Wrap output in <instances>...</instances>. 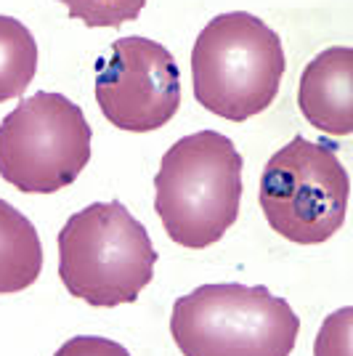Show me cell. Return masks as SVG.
Returning <instances> with one entry per match:
<instances>
[{"mask_svg": "<svg viewBox=\"0 0 353 356\" xmlns=\"http://www.w3.org/2000/svg\"><path fill=\"white\" fill-rule=\"evenodd\" d=\"M242 202V154L218 131L178 138L162 154L154 178V210L167 237L205 250L234 226Z\"/></svg>", "mask_w": 353, "mask_h": 356, "instance_id": "obj_1", "label": "cell"}, {"mask_svg": "<svg viewBox=\"0 0 353 356\" xmlns=\"http://www.w3.org/2000/svg\"><path fill=\"white\" fill-rule=\"evenodd\" d=\"M287 70L279 35L247 11L210 19L192 51L194 99L210 115L245 122L265 112Z\"/></svg>", "mask_w": 353, "mask_h": 356, "instance_id": "obj_2", "label": "cell"}, {"mask_svg": "<svg viewBox=\"0 0 353 356\" xmlns=\"http://www.w3.org/2000/svg\"><path fill=\"white\" fill-rule=\"evenodd\" d=\"M157 250L144 223L120 202H93L59 232V277L96 309L133 303L154 277Z\"/></svg>", "mask_w": 353, "mask_h": 356, "instance_id": "obj_3", "label": "cell"}, {"mask_svg": "<svg viewBox=\"0 0 353 356\" xmlns=\"http://www.w3.org/2000/svg\"><path fill=\"white\" fill-rule=\"evenodd\" d=\"M297 332L300 319L284 298L236 282L202 284L170 314L183 356H290Z\"/></svg>", "mask_w": 353, "mask_h": 356, "instance_id": "obj_4", "label": "cell"}, {"mask_svg": "<svg viewBox=\"0 0 353 356\" xmlns=\"http://www.w3.org/2000/svg\"><path fill=\"white\" fill-rule=\"evenodd\" d=\"M90 160V125L67 96L40 90L0 122V178L24 194H54Z\"/></svg>", "mask_w": 353, "mask_h": 356, "instance_id": "obj_5", "label": "cell"}, {"mask_svg": "<svg viewBox=\"0 0 353 356\" xmlns=\"http://www.w3.org/2000/svg\"><path fill=\"white\" fill-rule=\"evenodd\" d=\"M348 194V173L335 152L297 136L268 157L258 197L279 237L295 245H322L345 221Z\"/></svg>", "mask_w": 353, "mask_h": 356, "instance_id": "obj_6", "label": "cell"}, {"mask_svg": "<svg viewBox=\"0 0 353 356\" xmlns=\"http://www.w3.org/2000/svg\"><path fill=\"white\" fill-rule=\"evenodd\" d=\"M96 102L115 128L151 134L181 106V74L173 54L149 38H120L96 67Z\"/></svg>", "mask_w": 353, "mask_h": 356, "instance_id": "obj_7", "label": "cell"}, {"mask_svg": "<svg viewBox=\"0 0 353 356\" xmlns=\"http://www.w3.org/2000/svg\"><path fill=\"white\" fill-rule=\"evenodd\" d=\"M297 106L322 134L351 136L353 131V51L348 45L324 48L303 70Z\"/></svg>", "mask_w": 353, "mask_h": 356, "instance_id": "obj_8", "label": "cell"}, {"mask_svg": "<svg viewBox=\"0 0 353 356\" xmlns=\"http://www.w3.org/2000/svg\"><path fill=\"white\" fill-rule=\"evenodd\" d=\"M43 271V245L35 223L0 200V296L22 293Z\"/></svg>", "mask_w": 353, "mask_h": 356, "instance_id": "obj_9", "label": "cell"}, {"mask_svg": "<svg viewBox=\"0 0 353 356\" xmlns=\"http://www.w3.org/2000/svg\"><path fill=\"white\" fill-rule=\"evenodd\" d=\"M38 72V43L19 19L0 14V104L22 96Z\"/></svg>", "mask_w": 353, "mask_h": 356, "instance_id": "obj_10", "label": "cell"}, {"mask_svg": "<svg viewBox=\"0 0 353 356\" xmlns=\"http://www.w3.org/2000/svg\"><path fill=\"white\" fill-rule=\"evenodd\" d=\"M67 14L90 30H109L138 19L147 0H59Z\"/></svg>", "mask_w": 353, "mask_h": 356, "instance_id": "obj_11", "label": "cell"}, {"mask_svg": "<svg viewBox=\"0 0 353 356\" xmlns=\"http://www.w3.org/2000/svg\"><path fill=\"white\" fill-rule=\"evenodd\" d=\"M353 312L345 306L329 314L322 322V330L313 343V356H351Z\"/></svg>", "mask_w": 353, "mask_h": 356, "instance_id": "obj_12", "label": "cell"}, {"mask_svg": "<svg viewBox=\"0 0 353 356\" xmlns=\"http://www.w3.org/2000/svg\"><path fill=\"white\" fill-rule=\"evenodd\" d=\"M54 356H131L125 346L109 341V338H96V335H77L61 346Z\"/></svg>", "mask_w": 353, "mask_h": 356, "instance_id": "obj_13", "label": "cell"}]
</instances>
